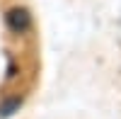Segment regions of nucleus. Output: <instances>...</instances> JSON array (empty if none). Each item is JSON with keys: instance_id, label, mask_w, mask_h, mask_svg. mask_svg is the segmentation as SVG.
<instances>
[{"instance_id": "obj_1", "label": "nucleus", "mask_w": 121, "mask_h": 119, "mask_svg": "<svg viewBox=\"0 0 121 119\" xmlns=\"http://www.w3.org/2000/svg\"><path fill=\"white\" fill-rule=\"evenodd\" d=\"M5 24L12 29L15 34H24L27 29L32 27V15H29L24 7H12V10H7V15H5Z\"/></svg>"}, {"instance_id": "obj_2", "label": "nucleus", "mask_w": 121, "mask_h": 119, "mask_svg": "<svg viewBox=\"0 0 121 119\" xmlns=\"http://www.w3.org/2000/svg\"><path fill=\"white\" fill-rule=\"evenodd\" d=\"M19 105H22V97H10L7 102H3V105H0V119L12 117V114L19 110Z\"/></svg>"}]
</instances>
